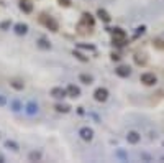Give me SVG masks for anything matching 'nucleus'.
<instances>
[{
	"instance_id": "nucleus-14",
	"label": "nucleus",
	"mask_w": 164,
	"mask_h": 163,
	"mask_svg": "<svg viewBox=\"0 0 164 163\" xmlns=\"http://www.w3.org/2000/svg\"><path fill=\"white\" fill-rule=\"evenodd\" d=\"M99 15H100V18H103L105 22H108V20H110V17L107 15V12H103V10H99Z\"/></svg>"
},
{
	"instance_id": "nucleus-19",
	"label": "nucleus",
	"mask_w": 164,
	"mask_h": 163,
	"mask_svg": "<svg viewBox=\"0 0 164 163\" xmlns=\"http://www.w3.org/2000/svg\"><path fill=\"white\" fill-rule=\"evenodd\" d=\"M30 158H31V160H35V158L38 160V158H40V153H31V155H30Z\"/></svg>"
},
{
	"instance_id": "nucleus-17",
	"label": "nucleus",
	"mask_w": 164,
	"mask_h": 163,
	"mask_svg": "<svg viewBox=\"0 0 164 163\" xmlns=\"http://www.w3.org/2000/svg\"><path fill=\"white\" fill-rule=\"evenodd\" d=\"M7 147H10V148H13V150H18L17 143H13V142H10V140H8V142H7Z\"/></svg>"
},
{
	"instance_id": "nucleus-22",
	"label": "nucleus",
	"mask_w": 164,
	"mask_h": 163,
	"mask_svg": "<svg viewBox=\"0 0 164 163\" xmlns=\"http://www.w3.org/2000/svg\"><path fill=\"white\" fill-rule=\"evenodd\" d=\"M0 161H3V158H2V157H0Z\"/></svg>"
},
{
	"instance_id": "nucleus-11",
	"label": "nucleus",
	"mask_w": 164,
	"mask_h": 163,
	"mask_svg": "<svg viewBox=\"0 0 164 163\" xmlns=\"http://www.w3.org/2000/svg\"><path fill=\"white\" fill-rule=\"evenodd\" d=\"M20 7H21V10H23V12H26V13H30V12H31V8H33V7H31V3H28V2H23Z\"/></svg>"
},
{
	"instance_id": "nucleus-10",
	"label": "nucleus",
	"mask_w": 164,
	"mask_h": 163,
	"mask_svg": "<svg viewBox=\"0 0 164 163\" xmlns=\"http://www.w3.org/2000/svg\"><path fill=\"white\" fill-rule=\"evenodd\" d=\"M67 92H69L72 97H77V96L80 94V91H79V88H76V86H69V88H67Z\"/></svg>"
},
{
	"instance_id": "nucleus-13",
	"label": "nucleus",
	"mask_w": 164,
	"mask_h": 163,
	"mask_svg": "<svg viewBox=\"0 0 164 163\" xmlns=\"http://www.w3.org/2000/svg\"><path fill=\"white\" fill-rule=\"evenodd\" d=\"M10 84H12L15 89H23V83H20V81H12Z\"/></svg>"
},
{
	"instance_id": "nucleus-4",
	"label": "nucleus",
	"mask_w": 164,
	"mask_h": 163,
	"mask_svg": "<svg viewBox=\"0 0 164 163\" xmlns=\"http://www.w3.org/2000/svg\"><path fill=\"white\" fill-rule=\"evenodd\" d=\"M95 100H99V102H103V100H107L108 97V92H107V89H103V88H99L97 91H95Z\"/></svg>"
},
{
	"instance_id": "nucleus-18",
	"label": "nucleus",
	"mask_w": 164,
	"mask_h": 163,
	"mask_svg": "<svg viewBox=\"0 0 164 163\" xmlns=\"http://www.w3.org/2000/svg\"><path fill=\"white\" fill-rule=\"evenodd\" d=\"M59 3H61V5H64V7H69L71 5V0H59Z\"/></svg>"
},
{
	"instance_id": "nucleus-5",
	"label": "nucleus",
	"mask_w": 164,
	"mask_h": 163,
	"mask_svg": "<svg viewBox=\"0 0 164 163\" xmlns=\"http://www.w3.org/2000/svg\"><path fill=\"white\" fill-rule=\"evenodd\" d=\"M92 135H94V132L90 130V128H82L80 130V137L84 138V140H92Z\"/></svg>"
},
{
	"instance_id": "nucleus-9",
	"label": "nucleus",
	"mask_w": 164,
	"mask_h": 163,
	"mask_svg": "<svg viewBox=\"0 0 164 163\" xmlns=\"http://www.w3.org/2000/svg\"><path fill=\"white\" fill-rule=\"evenodd\" d=\"M28 30V26L26 25H21V23H18V25H15V31L18 33V35H25Z\"/></svg>"
},
{
	"instance_id": "nucleus-2",
	"label": "nucleus",
	"mask_w": 164,
	"mask_h": 163,
	"mask_svg": "<svg viewBox=\"0 0 164 163\" xmlns=\"http://www.w3.org/2000/svg\"><path fill=\"white\" fill-rule=\"evenodd\" d=\"M139 81H141L143 84H146V86H153L154 83L158 81V78H156V74L154 73H143L141 76H139Z\"/></svg>"
},
{
	"instance_id": "nucleus-21",
	"label": "nucleus",
	"mask_w": 164,
	"mask_h": 163,
	"mask_svg": "<svg viewBox=\"0 0 164 163\" xmlns=\"http://www.w3.org/2000/svg\"><path fill=\"white\" fill-rule=\"evenodd\" d=\"M3 102H5V99H3V97H0V105H2Z\"/></svg>"
},
{
	"instance_id": "nucleus-6",
	"label": "nucleus",
	"mask_w": 164,
	"mask_h": 163,
	"mask_svg": "<svg viewBox=\"0 0 164 163\" xmlns=\"http://www.w3.org/2000/svg\"><path fill=\"white\" fill-rule=\"evenodd\" d=\"M117 74L122 76V78H127V76H130V68H127V66H120L117 69Z\"/></svg>"
},
{
	"instance_id": "nucleus-16",
	"label": "nucleus",
	"mask_w": 164,
	"mask_h": 163,
	"mask_svg": "<svg viewBox=\"0 0 164 163\" xmlns=\"http://www.w3.org/2000/svg\"><path fill=\"white\" fill-rule=\"evenodd\" d=\"M35 111H38V107H35V104H30V105H28V112H30V114H33Z\"/></svg>"
},
{
	"instance_id": "nucleus-20",
	"label": "nucleus",
	"mask_w": 164,
	"mask_h": 163,
	"mask_svg": "<svg viewBox=\"0 0 164 163\" xmlns=\"http://www.w3.org/2000/svg\"><path fill=\"white\" fill-rule=\"evenodd\" d=\"M40 43H41V46H43V48H48V45H46V41H45V40H41Z\"/></svg>"
},
{
	"instance_id": "nucleus-7",
	"label": "nucleus",
	"mask_w": 164,
	"mask_h": 163,
	"mask_svg": "<svg viewBox=\"0 0 164 163\" xmlns=\"http://www.w3.org/2000/svg\"><path fill=\"white\" fill-rule=\"evenodd\" d=\"M51 94L54 96V97L59 99V97H64V96H66V91H64V89H61V88H54V89L51 91Z\"/></svg>"
},
{
	"instance_id": "nucleus-8",
	"label": "nucleus",
	"mask_w": 164,
	"mask_h": 163,
	"mask_svg": "<svg viewBox=\"0 0 164 163\" xmlns=\"http://www.w3.org/2000/svg\"><path fill=\"white\" fill-rule=\"evenodd\" d=\"M128 142L130 143H138L139 142V135H138L136 132H130L128 133Z\"/></svg>"
},
{
	"instance_id": "nucleus-3",
	"label": "nucleus",
	"mask_w": 164,
	"mask_h": 163,
	"mask_svg": "<svg viewBox=\"0 0 164 163\" xmlns=\"http://www.w3.org/2000/svg\"><path fill=\"white\" fill-rule=\"evenodd\" d=\"M113 43L118 46H122L125 43V31H122L120 28H117V30L113 31Z\"/></svg>"
},
{
	"instance_id": "nucleus-12",
	"label": "nucleus",
	"mask_w": 164,
	"mask_h": 163,
	"mask_svg": "<svg viewBox=\"0 0 164 163\" xmlns=\"http://www.w3.org/2000/svg\"><path fill=\"white\" fill-rule=\"evenodd\" d=\"M80 81H82L84 84H90V83H92V78L87 76V74H80Z\"/></svg>"
},
{
	"instance_id": "nucleus-1",
	"label": "nucleus",
	"mask_w": 164,
	"mask_h": 163,
	"mask_svg": "<svg viewBox=\"0 0 164 163\" xmlns=\"http://www.w3.org/2000/svg\"><path fill=\"white\" fill-rule=\"evenodd\" d=\"M40 23H43L45 26H48L49 30H53V31H57L59 30V25H57V22L54 20L53 17H48V15H40Z\"/></svg>"
},
{
	"instance_id": "nucleus-15",
	"label": "nucleus",
	"mask_w": 164,
	"mask_h": 163,
	"mask_svg": "<svg viewBox=\"0 0 164 163\" xmlns=\"http://www.w3.org/2000/svg\"><path fill=\"white\" fill-rule=\"evenodd\" d=\"M56 109L59 112H67V111H69V107H67V105H56Z\"/></svg>"
}]
</instances>
